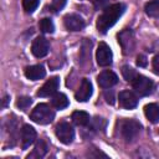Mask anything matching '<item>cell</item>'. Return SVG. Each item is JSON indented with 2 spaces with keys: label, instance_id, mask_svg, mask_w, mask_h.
I'll use <instances>...</instances> for the list:
<instances>
[{
  "label": "cell",
  "instance_id": "6",
  "mask_svg": "<svg viewBox=\"0 0 159 159\" xmlns=\"http://www.w3.org/2000/svg\"><path fill=\"white\" fill-rule=\"evenodd\" d=\"M96 60H97V63L102 67L109 66L112 63L113 53H112L111 47L106 42H99L97 52H96Z\"/></svg>",
  "mask_w": 159,
  "mask_h": 159
},
{
  "label": "cell",
  "instance_id": "16",
  "mask_svg": "<svg viewBox=\"0 0 159 159\" xmlns=\"http://www.w3.org/2000/svg\"><path fill=\"white\" fill-rule=\"evenodd\" d=\"M144 114L147 119L152 123H158L159 122V106L155 103H149L144 107Z\"/></svg>",
  "mask_w": 159,
  "mask_h": 159
},
{
  "label": "cell",
  "instance_id": "14",
  "mask_svg": "<svg viewBox=\"0 0 159 159\" xmlns=\"http://www.w3.org/2000/svg\"><path fill=\"white\" fill-rule=\"evenodd\" d=\"M36 139V130L29 125V124H24L21 128V142H22V148L26 149L29 148Z\"/></svg>",
  "mask_w": 159,
  "mask_h": 159
},
{
  "label": "cell",
  "instance_id": "28",
  "mask_svg": "<svg viewBox=\"0 0 159 159\" xmlns=\"http://www.w3.org/2000/svg\"><path fill=\"white\" fill-rule=\"evenodd\" d=\"M153 71L155 75H159V53L153 58Z\"/></svg>",
  "mask_w": 159,
  "mask_h": 159
},
{
  "label": "cell",
  "instance_id": "5",
  "mask_svg": "<svg viewBox=\"0 0 159 159\" xmlns=\"http://www.w3.org/2000/svg\"><path fill=\"white\" fill-rule=\"evenodd\" d=\"M55 134L57 137V139L63 143V144H70L72 143L73 138H75V130L72 128V125L67 122H61L56 125L55 128Z\"/></svg>",
  "mask_w": 159,
  "mask_h": 159
},
{
  "label": "cell",
  "instance_id": "10",
  "mask_svg": "<svg viewBox=\"0 0 159 159\" xmlns=\"http://www.w3.org/2000/svg\"><path fill=\"white\" fill-rule=\"evenodd\" d=\"M58 87H60V78L58 77H51L39 89L37 96L39 97H50V96H53L57 92Z\"/></svg>",
  "mask_w": 159,
  "mask_h": 159
},
{
  "label": "cell",
  "instance_id": "25",
  "mask_svg": "<svg viewBox=\"0 0 159 159\" xmlns=\"http://www.w3.org/2000/svg\"><path fill=\"white\" fill-rule=\"evenodd\" d=\"M65 5H66V0H52L51 5H50V10L53 12H57V11L62 10Z\"/></svg>",
  "mask_w": 159,
  "mask_h": 159
},
{
  "label": "cell",
  "instance_id": "8",
  "mask_svg": "<svg viewBox=\"0 0 159 159\" xmlns=\"http://www.w3.org/2000/svg\"><path fill=\"white\" fill-rule=\"evenodd\" d=\"M63 25L68 31H80L84 27V20L77 14H67L63 17Z\"/></svg>",
  "mask_w": 159,
  "mask_h": 159
},
{
  "label": "cell",
  "instance_id": "19",
  "mask_svg": "<svg viewBox=\"0 0 159 159\" xmlns=\"http://www.w3.org/2000/svg\"><path fill=\"white\" fill-rule=\"evenodd\" d=\"M145 14L150 17H159V0L148 1L144 6Z\"/></svg>",
  "mask_w": 159,
  "mask_h": 159
},
{
  "label": "cell",
  "instance_id": "15",
  "mask_svg": "<svg viewBox=\"0 0 159 159\" xmlns=\"http://www.w3.org/2000/svg\"><path fill=\"white\" fill-rule=\"evenodd\" d=\"M45 75H46V70L41 65H34V66H29L25 68V76L26 78L31 81L41 80L45 77Z\"/></svg>",
  "mask_w": 159,
  "mask_h": 159
},
{
  "label": "cell",
  "instance_id": "24",
  "mask_svg": "<svg viewBox=\"0 0 159 159\" xmlns=\"http://www.w3.org/2000/svg\"><path fill=\"white\" fill-rule=\"evenodd\" d=\"M31 104H32V99H31L30 97L22 96V97H19L17 101H16V106H17L20 109H22V111H26Z\"/></svg>",
  "mask_w": 159,
  "mask_h": 159
},
{
  "label": "cell",
  "instance_id": "21",
  "mask_svg": "<svg viewBox=\"0 0 159 159\" xmlns=\"http://www.w3.org/2000/svg\"><path fill=\"white\" fill-rule=\"evenodd\" d=\"M39 26H40V30L45 34H52L55 31V25H53L52 20L48 19V17H45V19L40 20Z\"/></svg>",
  "mask_w": 159,
  "mask_h": 159
},
{
  "label": "cell",
  "instance_id": "7",
  "mask_svg": "<svg viewBox=\"0 0 159 159\" xmlns=\"http://www.w3.org/2000/svg\"><path fill=\"white\" fill-rule=\"evenodd\" d=\"M118 42L123 50L124 55L130 53L134 50V37L133 32L130 30H123L122 32L118 34Z\"/></svg>",
  "mask_w": 159,
  "mask_h": 159
},
{
  "label": "cell",
  "instance_id": "2",
  "mask_svg": "<svg viewBox=\"0 0 159 159\" xmlns=\"http://www.w3.org/2000/svg\"><path fill=\"white\" fill-rule=\"evenodd\" d=\"M53 118H55V112L46 103L37 104L30 113V119L37 124H48L53 120Z\"/></svg>",
  "mask_w": 159,
  "mask_h": 159
},
{
  "label": "cell",
  "instance_id": "1",
  "mask_svg": "<svg viewBox=\"0 0 159 159\" xmlns=\"http://www.w3.org/2000/svg\"><path fill=\"white\" fill-rule=\"evenodd\" d=\"M124 10H125V6L120 2L107 6L104 9V11L97 19V30L101 34H106L118 21V19L123 15Z\"/></svg>",
  "mask_w": 159,
  "mask_h": 159
},
{
  "label": "cell",
  "instance_id": "13",
  "mask_svg": "<svg viewBox=\"0 0 159 159\" xmlns=\"http://www.w3.org/2000/svg\"><path fill=\"white\" fill-rule=\"evenodd\" d=\"M119 104L125 109H133L138 104V97L132 91H122L118 96Z\"/></svg>",
  "mask_w": 159,
  "mask_h": 159
},
{
  "label": "cell",
  "instance_id": "11",
  "mask_svg": "<svg viewBox=\"0 0 159 159\" xmlns=\"http://www.w3.org/2000/svg\"><path fill=\"white\" fill-rule=\"evenodd\" d=\"M93 93V87H92V83L87 80V78H83L82 82H81V86L80 88L77 89V92L75 93V98L77 102H87Z\"/></svg>",
  "mask_w": 159,
  "mask_h": 159
},
{
  "label": "cell",
  "instance_id": "17",
  "mask_svg": "<svg viewBox=\"0 0 159 159\" xmlns=\"http://www.w3.org/2000/svg\"><path fill=\"white\" fill-rule=\"evenodd\" d=\"M72 120L77 125H88L91 122L89 114L84 111H75L72 113Z\"/></svg>",
  "mask_w": 159,
  "mask_h": 159
},
{
  "label": "cell",
  "instance_id": "30",
  "mask_svg": "<svg viewBox=\"0 0 159 159\" xmlns=\"http://www.w3.org/2000/svg\"><path fill=\"white\" fill-rule=\"evenodd\" d=\"M7 99H9V97L6 96V97L4 98V103H2V107H5V106H6V103H7Z\"/></svg>",
  "mask_w": 159,
  "mask_h": 159
},
{
  "label": "cell",
  "instance_id": "9",
  "mask_svg": "<svg viewBox=\"0 0 159 159\" xmlns=\"http://www.w3.org/2000/svg\"><path fill=\"white\" fill-rule=\"evenodd\" d=\"M48 50H50V43L42 36L36 37L34 40L32 45H31V52H32V55L35 57H39V58L46 56L48 53Z\"/></svg>",
  "mask_w": 159,
  "mask_h": 159
},
{
  "label": "cell",
  "instance_id": "26",
  "mask_svg": "<svg viewBox=\"0 0 159 159\" xmlns=\"http://www.w3.org/2000/svg\"><path fill=\"white\" fill-rule=\"evenodd\" d=\"M108 4H109V0H93V5L96 10H102L107 7Z\"/></svg>",
  "mask_w": 159,
  "mask_h": 159
},
{
  "label": "cell",
  "instance_id": "12",
  "mask_svg": "<svg viewBox=\"0 0 159 159\" xmlns=\"http://www.w3.org/2000/svg\"><path fill=\"white\" fill-rule=\"evenodd\" d=\"M97 82H98L99 87H102V88H111L118 82V76L113 71L106 70L98 75Z\"/></svg>",
  "mask_w": 159,
  "mask_h": 159
},
{
  "label": "cell",
  "instance_id": "29",
  "mask_svg": "<svg viewBox=\"0 0 159 159\" xmlns=\"http://www.w3.org/2000/svg\"><path fill=\"white\" fill-rule=\"evenodd\" d=\"M104 97H106V101H107L108 103H111V104L114 103V99H113V92H112V91H111V94H108V92H106V93H104Z\"/></svg>",
  "mask_w": 159,
  "mask_h": 159
},
{
  "label": "cell",
  "instance_id": "23",
  "mask_svg": "<svg viewBox=\"0 0 159 159\" xmlns=\"http://www.w3.org/2000/svg\"><path fill=\"white\" fill-rule=\"evenodd\" d=\"M40 0H22V7L25 10V12L31 14L36 10V7L39 6Z\"/></svg>",
  "mask_w": 159,
  "mask_h": 159
},
{
  "label": "cell",
  "instance_id": "3",
  "mask_svg": "<svg viewBox=\"0 0 159 159\" xmlns=\"http://www.w3.org/2000/svg\"><path fill=\"white\" fill-rule=\"evenodd\" d=\"M142 124L135 119H125L122 122L120 133L127 142H133L140 133Z\"/></svg>",
  "mask_w": 159,
  "mask_h": 159
},
{
  "label": "cell",
  "instance_id": "18",
  "mask_svg": "<svg viewBox=\"0 0 159 159\" xmlns=\"http://www.w3.org/2000/svg\"><path fill=\"white\" fill-rule=\"evenodd\" d=\"M51 103H52V106L55 108L63 109V108H66L68 106V99H67L66 94H63V93H55L52 99H51Z\"/></svg>",
  "mask_w": 159,
  "mask_h": 159
},
{
  "label": "cell",
  "instance_id": "4",
  "mask_svg": "<svg viewBox=\"0 0 159 159\" xmlns=\"http://www.w3.org/2000/svg\"><path fill=\"white\" fill-rule=\"evenodd\" d=\"M132 86H133V89L137 92V94L144 97V96H148V94L152 93L153 87H154V83H153L152 80H149L148 77L142 76V75H138V76L133 80Z\"/></svg>",
  "mask_w": 159,
  "mask_h": 159
},
{
  "label": "cell",
  "instance_id": "27",
  "mask_svg": "<svg viewBox=\"0 0 159 159\" xmlns=\"http://www.w3.org/2000/svg\"><path fill=\"white\" fill-rule=\"evenodd\" d=\"M147 65H148L147 57H145L144 55H139V56L137 57V66H139V67H145Z\"/></svg>",
  "mask_w": 159,
  "mask_h": 159
},
{
  "label": "cell",
  "instance_id": "20",
  "mask_svg": "<svg viewBox=\"0 0 159 159\" xmlns=\"http://www.w3.org/2000/svg\"><path fill=\"white\" fill-rule=\"evenodd\" d=\"M47 150H48V147H47L46 142H45L43 139H40V140L36 143V145H35L34 153H32L31 155H29L27 158H30V157H37V158H42V157H45V154L47 153Z\"/></svg>",
  "mask_w": 159,
  "mask_h": 159
},
{
  "label": "cell",
  "instance_id": "22",
  "mask_svg": "<svg viewBox=\"0 0 159 159\" xmlns=\"http://www.w3.org/2000/svg\"><path fill=\"white\" fill-rule=\"evenodd\" d=\"M122 75H123V77H124V80L125 81H128V82H133V80L138 76V73L132 68V67H129V66H123L122 67Z\"/></svg>",
  "mask_w": 159,
  "mask_h": 159
}]
</instances>
